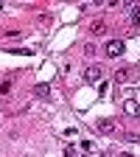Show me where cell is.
Returning <instances> with one entry per match:
<instances>
[{"label":"cell","instance_id":"5b68a950","mask_svg":"<svg viewBox=\"0 0 140 157\" xmlns=\"http://www.w3.org/2000/svg\"><path fill=\"white\" fill-rule=\"evenodd\" d=\"M98 132H104V135H109V132H115V126H112V121H98V124H93Z\"/></svg>","mask_w":140,"mask_h":157},{"label":"cell","instance_id":"ba28073f","mask_svg":"<svg viewBox=\"0 0 140 157\" xmlns=\"http://www.w3.org/2000/svg\"><path fill=\"white\" fill-rule=\"evenodd\" d=\"M132 23H134V25H140V6H134V9H132Z\"/></svg>","mask_w":140,"mask_h":157},{"label":"cell","instance_id":"7a4b0ae2","mask_svg":"<svg viewBox=\"0 0 140 157\" xmlns=\"http://www.w3.org/2000/svg\"><path fill=\"white\" fill-rule=\"evenodd\" d=\"M101 78H104V67L101 65H90L84 70V82L87 84H95V82H101Z\"/></svg>","mask_w":140,"mask_h":157},{"label":"cell","instance_id":"8992f818","mask_svg":"<svg viewBox=\"0 0 140 157\" xmlns=\"http://www.w3.org/2000/svg\"><path fill=\"white\" fill-rule=\"evenodd\" d=\"M123 107H126V112H129V115H140V107H137L134 98H126V104H123Z\"/></svg>","mask_w":140,"mask_h":157},{"label":"cell","instance_id":"277c9868","mask_svg":"<svg viewBox=\"0 0 140 157\" xmlns=\"http://www.w3.org/2000/svg\"><path fill=\"white\" fill-rule=\"evenodd\" d=\"M34 95H36V98H48V95H51V84H45V82L36 84V87H34Z\"/></svg>","mask_w":140,"mask_h":157},{"label":"cell","instance_id":"30bf717a","mask_svg":"<svg viewBox=\"0 0 140 157\" xmlns=\"http://www.w3.org/2000/svg\"><path fill=\"white\" fill-rule=\"evenodd\" d=\"M65 157H76V151H73V149L67 146V149H65Z\"/></svg>","mask_w":140,"mask_h":157},{"label":"cell","instance_id":"3957f363","mask_svg":"<svg viewBox=\"0 0 140 157\" xmlns=\"http://www.w3.org/2000/svg\"><path fill=\"white\" fill-rule=\"evenodd\" d=\"M104 51H107V56H109V59H118V56H123V51H126V48H123L121 39H109Z\"/></svg>","mask_w":140,"mask_h":157},{"label":"cell","instance_id":"6da1fadb","mask_svg":"<svg viewBox=\"0 0 140 157\" xmlns=\"http://www.w3.org/2000/svg\"><path fill=\"white\" fill-rule=\"evenodd\" d=\"M140 78V65H126V67H118L115 70V82L118 84H132Z\"/></svg>","mask_w":140,"mask_h":157},{"label":"cell","instance_id":"9c48e42d","mask_svg":"<svg viewBox=\"0 0 140 157\" xmlns=\"http://www.w3.org/2000/svg\"><path fill=\"white\" fill-rule=\"evenodd\" d=\"M9 90H11V82H9V78H6V82H3V84H0V93H3V95H6Z\"/></svg>","mask_w":140,"mask_h":157},{"label":"cell","instance_id":"52a82bcc","mask_svg":"<svg viewBox=\"0 0 140 157\" xmlns=\"http://www.w3.org/2000/svg\"><path fill=\"white\" fill-rule=\"evenodd\" d=\"M90 31H93V34H104V31H107V23H104V20H95V23L90 25Z\"/></svg>","mask_w":140,"mask_h":157}]
</instances>
